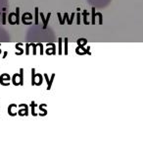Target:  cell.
Here are the masks:
<instances>
[{
    "mask_svg": "<svg viewBox=\"0 0 143 152\" xmlns=\"http://www.w3.org/2000/svg\"><path fill=\"white\" fill-rule=\"evenodd\" d=\"M112 0H87V2L95 8H104L111 3Z\"/></svg>",
    "mask_w": 143,
    "mask_h": 152,
    "instance_id": "cell-1",
    "label": "cell"
},
{
    "mask_svg": "<svg viewBox=\"0 0 143 152\" xmlns=\"http://www.w3.org/2000/svg\"><path fill=\"white\" fill-rule=\"evenodd\" d=\"M7 6V0H0V10H4Z\"/></svg>",
    "mask_w": 143,
    "mask_h": 152,
    "instance_id": "cell-2",
    "label": "cell"
}]
</instances>
